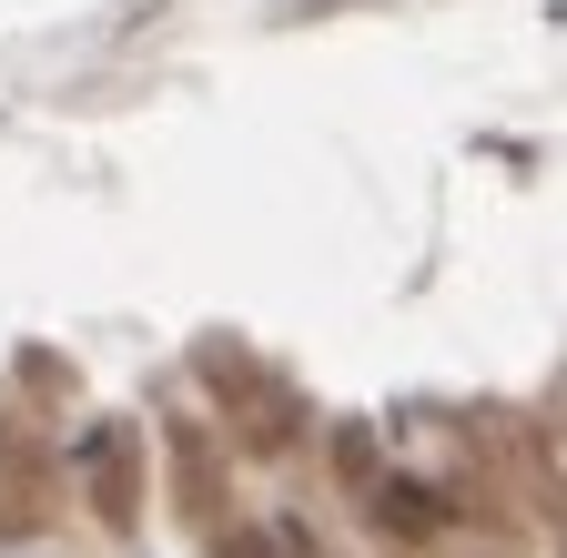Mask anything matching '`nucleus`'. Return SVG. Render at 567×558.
I'll list each match as a JSON object with an SVG mask.
<instances>
[{
	"mask_svg": "<svg viewBox=\"0 0 567 558\" xmlns=\"http://www.w3.org/2000/svg\"><path fill=\"white\" fill-rule=\"evenodd\" d=\"M82 487H92L102 528H132V518H142V477H132V427H92V437H82Z\"/></svg>",
	"mask_w": 567,
	"mask_h": 558,
	"instance_id": "nucleus-2",
	"label": "nucleus"
},
{
	"mask_svg": "<svg viewBox=\"0 0 567 558\" xmlns=\"http://www.w3.org/2000/svg\"><path fill=\"white\" fill-rule=\"evenodd\" d=\"M173 447H183V508H193V518H213V457H203V437L183 427Z\"/></svg>",
	"mask_w": 567,
	"mask_h": 558,
	"instance_id": "nucleus-3",
	"label": "nucleus"
},
{
	"mask_svg": "<svg viewBox=\"0 0 567 558\" xmlns=\"http://www.w3.org/2000/svg\"><path fill=\"white\" fill-rule=\"evenodd\" d=\"M51 518V457L0 416V538H31Z\"/></svg>",
	"mask_w": 567,
	"mask_h": 558,
	"instance_id": "nucleus-1",
	"label": "nucleus"
}]
</instances>
